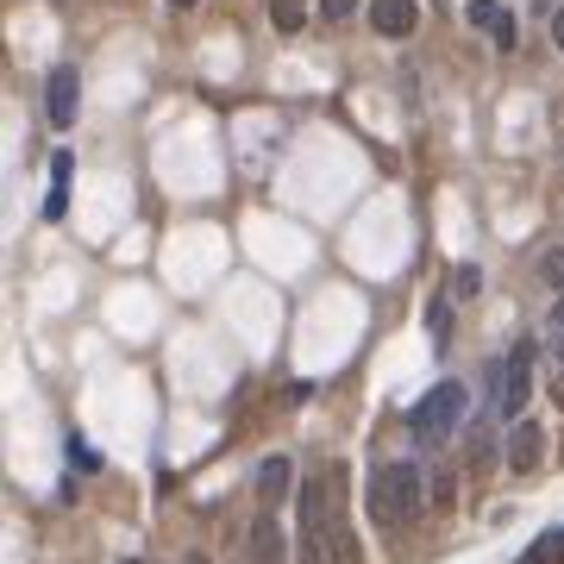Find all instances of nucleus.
<instances>
[{
	"instance_id": "a211bd4d",
	"label": "nucleus",
	"mask_w": 564,
	"mask_h": 564,
	"mask_svg": "<svg viewBox=\"0 0 564 564\" xmlns=\"http://www.w3.org/2000/svg\"><path fill=\"white\" fill-rule=\"evenodd\" d=\"M552 345H558V364H564V326H558V333H552Z\"/></svg>"
},
{
	"instance_id": "4468645a",
	"label": "nucleus",
	"mask_w": 564,
	"mask_h": 564,
	"mask_svg": "<svg viewBox=\"0 0 564 564\" xmlns=\"http://www.w3.org/2000/svg\"><path fill=\"white\" fill-rule=\"evenodd\" d=\"M445 321H452V302H445V295H440V302L426 307V326H433V345H445V333H452V326H445Z\"/></svg>"
},
{
	"instance_id": "423d86ee",
	"label": "nucleus",
	"mask_w": 564,
	"mask_h": 564,
	"mask_svg": "<svg viewBox=\"0 0 564 564\" xmlns=\"http://www.w3.org/2000/svg\"><path fill=\"white\" fill-rule=\"evenodd\" d=\"M464 20L477 25V32H489L502 51H514V39H521V32H514V13H508L502 0H470V7H464Z\"/></svg>"
},
{
	"instance_id": "9d476101",
	"label": "nucleus",
	"mask_w": 564,
	"mask_h": 564,
	"mask_svg": "<svg viewBox=\"0 0 564 564\" xmlns=\"http://www.w3.org/2000/svg\"><path fill=\"white\" fill-rule=\"evenodd\" d=\"M251 552H258L263 564H282V540H276V521H258V533H251Z\"/></svg>"
},
{
	"instance_id": "20e7f679",
	"label": "nucleus",
	"mask_w": 564,
	"mask_h": 564,
	"mask_svg": "<svg viewBox=\"0 0 564 564\" xmlns=\"http://www.w3.org/2000/svg\"><path fill=\"white\" fill-rule=\"evenodd\" d=\"M540 464H545V426L521 414V421L508 426V477H533Z\"/></svg>"
},
{
	"instance_id": "0eeeda50",
	"label": "nucleus",
	"mask_w": 564,
	"mask_h": 564,
	"mask_svg": "<svg viewBox=\"0 0 564 564\" xmlns=\"http://www.w3.org/2000/svg\"><path fill=\"white\" fill-rule=\"evenodd\" d=\"M421 20V0H370V25L383 32V39H408Z\"/></svg>"
},
{
	"instance_id": "39448f33",
	"label": "nucleus",
	"mask_w": 564,
	"mask_h": 564,
	"mask_svg": "<svg viewBox=\"0 0 564 564\" xmlns=\"http://www.w3.org/2000/svg\"><path fill=\"white\" fill-rule=\"evenodd\" d=\"M76 107H82V76L69 63H57L51 82H44V113H51V126H76Z\"/></svg>"
},
{
	"instance_id": "aec40b11",
	"label": "nucleus",
	"mask_w": 564,
	"mask_h": 564,
	"mask_svg": "<svg viewBox=\"0 0 564 564\" xmlns=\"http://www.w3.org/2000/svg\"><path fill=\"white\" fill-rule=\"evenodd\" d=\"M126 564H144V558H126Z\"/></svg>"
},
{
	"instance_id": "f257e3e1",
	"label": "nucleus",
	"mask_w": 564,
	"mask_h": 564,
	"mask_svg": "<svg viewBox=\"0 0 564 564\" xmlns=\"http://www.w3.org/2000/svg\"><path fill=\"white\" fill-rule=\"evenodd\" d=\"M364 508H370V521L389 527V533H402V527L421 521L426 508V470L421 464H383L370 489H364Z\"/></svg>"
},
{
	"instance_id": "dca6fc26",
	"label": "nucleus",
	"mask_w": 564,
	"mask_h": 564,
	"mask_svg": "<svg viewBox=\"0 0 564 564\" xmlns=\"http://www.w3.org/2000/svg\"><path fill=\"white\" fill-rule=\"evenodd\" d=\"M276 32H302V7L295 0H276Z\"/></svg>"
},
{
	"instance_id": "6e6552de",
	"label": "nucleus",
	"mask_w": 564,
	"mask_h": 564,
	"mask_svg": "<svg viewBox=\"0 0 564 564\" xmlns=\"http://www.w3.org/2000/svg\"><path fill=\"white\" fill-rule=\"evenodd\" d=\"M69 176H76V158H69V151H57V158H51V195H44V220H63V214H69Z\"/></svg>"
},
{
	"instance_id": "7ed1b4c3",
	"label": "nucleus",
	"mask_w": 564,
	"mask_h": 564,
	"mask_svg": "<svg viewBox=\"0 0 564 564\" xmlns=\"http://www.w3.org/2000/svg\"><path fill=\"white\" fill-rule=\"evenodd\" d=\"M496 383H489V395H496V421H521L527 395H533V351L527 345H514L496 370H489Z\"/></svg>"
},
{
	"instance_id": "f03ea898",
	"label": "nucleus",
	"mask_w": 564,
	"mask_h": 564,
	"mask_svg": "<svg viewBox=\"0 0 564 564\" xmlns=\"http://www.w3.org/2000/svg\"><path fill=\"white\" fill-rule=\"evenodd\" d=\"M464 408H470L464 383H433L421 402H414V414H408V426H414V445H421V452H440V445L464 426Z\"/></svg>"
},
{
	"instance_id": "2eb2a0df",
	"label": "nucleus",
	"mask_w": 564,
	"mask_h": 564,
	"mask_svg": "<svg viewBox=\"0 0 564 564\" xmlns=\"http://www.w3.org/2000/svg\"><path fill=\"white\" fill-rule=\"evenodd\" d=\"M351 13H358V0H321V20L326 25H345Z\"/></svg>"
},
{
	"instance_id": "6ab92c4d",
	"label": "nucleus",
	"mask_w": 564,
	"mask_h": 564,
	"mask_svg": "<svg viewBox=\"0 0 564 564\" xmlns=\"http://www.w3.org/2000/svg\"><path fill=\"white\" fill-rule=\"evenodd\" d=\"M176 7H195V0H176Z\"/></svg>"
},
{
	"instance_id": "1a4fd4ad",
	"label": "nucleus",
	"mask_w": 564,
	"mask_h": 564,
	"mask_svg": "<svg viewBox=\"0 0 564 564\" xmlns=\"http://www.w3.org/2000/svg\"><path fill=\"white\" fill-rule=\"evenodd\" d=\"M282 489H289V458H263V470H258V496H263V502H276Z\"/></svg>"
},
{
	"instance_id": "f8f14e48",
	"label": "nucleus",
	"mask_w": 564,
	"mask_h": 564,
	"mask_svg": "<svg viewBox=\"0 0 564 564\" xmlns=\"http://www.w3.org/2000/svg\"><path fill=\"white\" fill-rule=\"evenodd\" d=\"M521 564H564V533H545V540L533 545Z\"/></svg>"
},
{
	"instance_id": "f3484780",
	"label": "nucleus",
	"mask_w": 564,
	"mask_h": 564,
	"mask_svg": "<svg viewBox=\"0 0 564 564\" xmlns=\"http://www.w3.org/2000/svg\"><path fill=\"white\" fill-rule=\"evenodd\" d=\"M552 44H558V51H564V7H558V13H552Z\"/></svg>"
},
{
	"instance_id": "ddd939ff",
	"label": "nucleus",
	"mask_w": 564,
	"mask_h": 564,
	"mask_svg": "<svg viewBox=\"0 0 564 564\" xmlns=\"http://www.w3.org/2000/svg\"><path fill=\"white\" fill-rule=\"evenodd\" d=\"M477 289H484V270H477V263H464V270H452V295H458V302H470Z\"/></svg>"
},
{
	"instance_id": "9b49d317",
	"label": "nucleus",
	"mask_w": 564,
	"mask_h": 564,
	"mask_svg": "<svg viewBox=\"0 0 564 564\" xmlns=\"http://www.w3.org/2000/svg\"><path fill=\"white\" fill-rule=\"evenodd\" d=\"M540 282H545V289H564V245L540 251Z\"/></svg>"
}]
</instances>
